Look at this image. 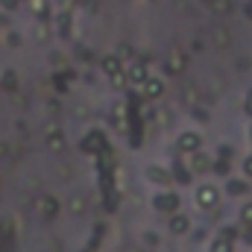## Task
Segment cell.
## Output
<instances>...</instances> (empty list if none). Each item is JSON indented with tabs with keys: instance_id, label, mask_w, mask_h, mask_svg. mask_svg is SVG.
<instances>
[{
	"instance_id": "cell-1",
	"label": "cell",
	"mask_w": 252,
	"mask_h": 252,
	"mask_svg": "<svg viewBox=\"0 0 252 252\" xmlns=\"http://www.w3.org/2000/svg\"><path fill=\"white\" fill-rule=\"evenodd\" d=\"M153 208L161 211V214L179 211V193H176V190H161V193H156V196H153Z\"/></svg>"
},
{
	"instance_id": "cell-2",
	"label": "cell",
	"mask_w": 252,
	"mask_h": 252,
	"mask_svg": "<svg viewBox=\"0 0 252 252\" xmlns=\"http://www.w3.org/2000/svg\"><path fill=\"white\" fill-rule=\"evenodd\" d=\"M79 150H82L85 156H97V153H103V150H106V135H103V132H97V129H94V132H88V135L79 141Z\"/></svg>"
},
{
	"instance_id": "cell-3",
	"label": "cell",
	"mask_w": 252,
	"mask_h": 252,
	"mask_svg": "<svg viewBox=\"0 0 252 252\" xmlns=\"http://www.w3.org/2000/svg\"><path fill=\"white\" fill-rule=\"evenodd\" d=\"M59 199L56 196H50V193H44V196H38L35 199V211L41 214V220H56L59 217Z\"/></svg>"
},
{
	"instance_id": "cell-4",
	"label": "cell",
	"mask_w": 252,
	"mask_h": 252,
	"mask_svg": "<svg viewBox=\"0 0 252 252\" xmlns=\"http://www.w3.org/2000/svg\"><path fill=\"white\" fill-rule=\"evenodd\" d=\"M193 202H196L199 208H214V205L220 202V190L214 188V185H199V188H196V196H193Z\"/></svg>"
},
{
	"instance_id": "cell-5",
	"label": "cell",
	"mask_w": 252,
	"mask_h": 252,
	"mask_svg": "<svg viewBox=\"0 0 252 252\" xmlns=\"http://www.w3.org/2000/svg\"><path fill=\"white\" fill-rule=\"evenodd\" d=\"M202 147V138H199V132H182L179 138H176V150L182 153V156H188L193 150H199Z\"/></svg>"
},
{
	"instance_id": "cell-6",
	"label": "cell",
	"mask_w": 252,
	"mask_h": 252,
	"mask_svg": "<svg viewBox=\"0 0 252 252\" xmlns=\"http://www.w3.org/2000/svg\"><path fill=\"white\" fill-rule=\"evenodd\" d=\"M185 67H188V56H185V50L173 47V50L167 53V70L179 76V73H185Z\"/></svg>"
},
{
	"instance_id": "cell-7",
	"label": "cell",
	"mask_w": 252,
	"mask_h": 252,
	"mask_svg": "<svg viewBox=\"0 0 252 252\" xmlns=\"http://www.w3.org/2000/svg\"><path fill=\"white\" fill-rule=\"evenodd\" d=\"M44 138H47V150H53V153H62L64 147H67V141H64V135L56 129V126L50 124L44 129Z\"/></svg>"
},
{
	"instance_id": "cell-8",
	"label": "cell",
	"mask_w": 252,
	"mask_h": 252,
	"mask_svg": "<svg viewBox=\"0 0 252 252\" xmlns=\"http://www.w3.org/2000/svg\"><path fill=\"white\" fill-rule=\"evenodd\" d=\"M126 115H129V106H126V103H115V106H112V126H115L118 132H126V129H129Z\"/></svg>"
},
{
	"instance_id": "cell-9",
	"label": "cell",
	"mask_w": 252,
	"mask_h": 252,
	"mask_svg": "<svg viewBox=\"0 0 252 252\" xmlns=\"http://www.w3.org/2000/svg\"><path fill=\"white\" fill-rule=\"evenodd\" d=\"M190 161H188V170L190 173H205L208 167H211V158L202 153V150H193V153H188Z\"/></svg>"
},
{
	"instance_id": "cell-10",
	"label": "cell",
	"mask_w": 252,
	"mask_h": 252,
	"mask_svg": "<svg viewBox=\"0 0 252 252\" xmlns=\"http://www.w3.org/2000/svg\"><path fill=\"white\" fill-rule=\"evenodd\" d=\"M141 88H144V97H147V100H158V97L164 94V82L156 79V76H147V79L141 82Z\"/></svg>"
},
{
	"instance_id": "cell-11",
	"label": "cell",
	"mask_w": 252,
	"mask_h": 252,
	"mask_svg": "<svg viewBox=\"0 0 252 252\" xmlns=\"http://www.w3.org/2000/svg\"><path fill=\"white\" fill-rule=\"evenodd\" d=\"M147 179L156 182V185H170V182H173V173L164 170L161 164H150V167H147Z\"/></svg>"
},
{
	"instance_id": "cell-12",
	"label": "cell",
	"mask_w": 252,
	"mask_h": 252,
	"mask_svg": "<svg viewBox=\"0 0 252 252\" xmlns=\"http://www.w3.org/2000/svg\"><path fill=\"white\" fill-rule=\"evenodd\" d=\"M124 73H126V79H129V85H141V82L150 76L144 62H132L129 67H124Z\"/></svg>"
},
{
	"instance_id": "cell-13",
	"label": "cell",
	"mask_w": 252,
	"mask_h": 252,
	"mask_svg": "<svg viewBox=\"0 0 252 252\" xmlns=\"http://www.w3.org/2000/svg\"><path fill=\"white\" fill-rule=\"evenodd\" d=\"M170 232L173 235H188L190 232V217H185V214H170Z\"/></svg>"
},
{
	"instance_id": "cell-14",
	"label": "cell",
	"mask_w": 252,
	"mask_h": 252,
	"mask_svg": "<svg viewBox=\"0 0 252 252\" xmlns=\"http://www.w3.org/2000/svg\"><path fill=\"white\" fill-rule=\"evenodd\" d=\"M100 67H103V73H109V76H112V73L124 70V59H121L118 53H115V56H103V59H100Z\"/></svg>"
},
{
	"instance_id": "cell-15",
	"label": "cell",
	"mask_w": 252,
	"mask_h": 252,
	"mask_svg": "<svg viewBox=\"0 0 252 252\" xmlns=\"http://www.w3.org/2000/svg\"><path fill=\"white\" fill-rule=\"evenodd\" d=\"M30 6H32V15L38 21H50V3L47 0H30Z\"/></svg>"
},
{
	"instance_id": "cell-16",
	"label": "cell",
	"mask_w": 252,
	"mask_h": 252,
	"mask_svg": "<svg viewBox=\"0 0 252 252\" xmlns=\"http://www.w3.org/2000/svg\"><path fill=\"white\" fill-rule=\"evenodd\" d=\"M0 88L15 91V88H18V73H15V70H6V73L0 76Z\"/></svg>"
},
{
	"instance_id": "cell-17",
	"label": "cell",
	"mask_w": 252,
	"mask_h": 252,
	"mask_svg": "<svg viewBox=\"0 0 252 252\" xmlns=\"http://www.w3.org/2000/svg\"><path fill=\"white\" fill-rule=\"evenodd\" d=\"M109 79H112V88H115V91H124L126 85H129V79H126V73H124V70H118V73H112Z\"/></svg>"
},
{
	"instance_id": "cell-18",
	"label": "cell",
	"mask_w": 252,
	"mask_h": 252,
	"mask_svg": "<svg viewBox=\"0 0 252 252\" xmlns=\"http://www.w3.org/2000/svg\"><path fill=\"white\" fill-rule=\"evenodd\" d=\"M217 238H220V241H229V244H235V241H238V229H235V226H223Z\"/></svg>"
},
{
	"instance_id": "cell-19",
	"label": "cell",
	"mask_w": 252,
	"mask_h": 252,
	"mask_svg": "<svg viewBox=\"0 0 252 252\" xmlns=\"http://www.w3.org/2000/svg\"><path fill=\"white\" fill-rule=\"evenodd\" d=\"M211 9L217 15H229L232 12V0H211Z\"/></svg>"
},
{
	"instance_id": "cell-20",
	"label": "cell",
	"mask_w": 252,
	"mask_h": 252,
	"mask_svg": "<svg viewBox=\"0 0 252 252\" xmlns=\"http://www.w3.org/2000/svg\"><path fill=\"white\" fill-rule=\"evenodd\" d=\"M247 190V182H241V179H232L229 185H226V193H232V196H238V193H244Z\"/></svg>"
},
{
	"instance_id": "cell-21",
	"label": "cell",
	"mask_w": 252,
	"mask_h": 252,
	"mask_svg": "<svg viewBox=\"0 0 252 252\" xmlns=\"http://www.w3.org/2000/svg\"><path fill=\"white\" fill-rule=\"evenodd\" d=\"M35 38H38V41H47V38H50V27H47V21H41V24L35 27Z\"/></svg>"
},
{
	"instance_id": "cell-22",
	"label": "cell",
	"mask_w": 252,
	"mask_h": 252,
	"mask_svg": "<svg viewBox=\"0 0 252 252\" xmlns=\"http://www.w3.org/2000/svg\"><path fill=\"white\" fill-rule=\"evenodd\" d=\"M241 223H244V226H252V202H247V205L241 208Z\"/></svg>"
},
{
	"instance_id": "cell-23",
	"label": "cell",
	"mask_w": 252,
	"mask_h": 252,
	"mask_svg": "<svg viewBox=\"0 0 252 252\" xmlns=\"http://www.w3.org/2000/svg\"><path fill=\"white\" fill-rule=\"evenodd\" d=\"M211 167H214V170H217L220 176H226V173H229V158H217V161H214Z\"/></svg>"
},
{
	"instance_id": "cell-24",
	"label": "cell",
	"mask_w": 252,
	"mask_h": 252,
	"mask_svg": "<svg viewBox=\"0 0 252 252\" xmlns=\"http://www.w3.org/2000/svg\"><path fill=\"white\" fill-rule=\"evenodd\" d=\"M70 211H73V214L85 211V199H82V196H70Z\"/></svg>"
},
{
	"instance_id": "cell-25",
	"label": "cell",
	"mask_w": 252,
	"mask_h": 252,
	"mask_svg": "<svg viewBox=\"0 0 252 252\" xmlns=\"http://www.w3.org/2000/svg\"><path fill=\"white\" fill-rule=\"evenodd\" d=\"M182 97H185V103L193 106V103H196V88H193V85H185V88H182Z\"/></svg>"
},
{
	"instance_id": "cell-26",
	"label": "cell",
	"mask_w": 252,
	"mask_h": 252,
	"mask_svg": "<svg viewBox=\"0 0 252 252\" xmlns=\"http://www.w3.org/2000/svg\"><path fill=\"white\" fill-rule=\"evenodd\" d=\"M211 252H232V244H229V241H220V238H217V241L211 244Z\"/></svg>"
},
{
	"instance_id": "cell-27",
	"label": "cell",
	"mask_w": 252,
	"mask_h": 252,
	"mask_svg": "<svg viewBox=\"0 0 252 252\" xmlns=\"http://www.w3.org/2000/svg\"><path fill=\"white\" fill-rule=\"evenodd\" d=\"M141 241H144L147 247H158V235H156V232H144V238H141Z\"/></svg>"
},
{
	"instance_id": "cell-28",
	"label": "cell",
	"mask_w": 252,
	"mask_h": 252,
	"mask_svg": "<svg viewBox=\"0 0 252 252\" xmlns=\"http://www.w3.org/2000/svg\"><path fill=\"white\" fill-rule=\"evenodd\" d=\"M6 44H9V47H21V35H18V32H9V35H6Z\"/></svg>"
},
{
	"instance_id": "cell-29",
	"label": "cell",
	"mask_w": 252,
	"mask_h": 252,
	"mask_svg": "<svg viewBox=\"0 0 252 252\" xmlns=\"http://www.w3.org/2000/svg\"><path fill=\"white\" fill-rule=\"evenodd\" d=\"M193 118H196V121H208V112H205L202 106H193Z\"/></svg>"
},
{
	"instance_id": "cell-30",
	"label": "cell",
	"mask_w": 252,
	"mask_h": 252,
	"mask_svg": "<svg viewBox=\"0 0 252 252\" xmlns=\"http://www.w3.org/2000/svg\"><path fill=\"white\" fill-rule=\"evenodd\" d=\"M244 112H247V115H252V88L247 91V97H244Z\"/></svg>"
},
{
	"instance_id": "cell-31",
	"label": "cell",
	"mask_w": 252,
	"mask_h": 252,
	"mask_svg": "<svg viewBox=\"0 0 252 252\" xmlns=\"http://www.w3.org/2000/svg\"><path fill=\"white\" fill-rule=\"evenodd\" d=\"M176 179H179L182 185H188L190 182V170H176Z\"/></svg>"
},
{
	"instance_id": "cell-32",
	"label": "cell",
	"mask_w": 252,
	"mask_h": 252,
	"mask_svg": "<svg viewBox=\"0 0 252 252\" xmlns=\"http://www.w3.org/2000/svg\"><path fill=\"white\" fill-rule=\"evenodd\" d=\"M0 6H3L6 12H15V9H18V0H0Z\"/></svg>"
},
{
	"instance_id": "cell-33",
	"label": "cell",
	"mask_w": 252,
	"mask_h": 252,
	"mask_svg": "<svg viewBox=\"0 0 252 252\" xmlns=\"http://www.w3.org/2000/svg\"><path fill=\"white\" fill-rule=\"evenodd\" d=\"M244 173L252 179V156H247V158H244Z\"/></svg>"
},
{
	"instance_id": "cell-34",
	"label": "cell",
	"mask_w": 252,
	"mask_h": 252,
	"mask_svg": "<svg viewBox=\"0 0 252 252\" xmlns=\"http://www.w3.org/2000/svg\"><path fill=\"white\" fill-rule=\"evenodd\" d=\"M156 118H158V124H161V126H167V121H170V115H167V112H164V109H161V112H158V115H156Z\"/></svg>"
},
{
	"instance_id": "cell-35",
	"label": "cell",
	"mask_w": 252,
	"mask_h": 252,
	"mask_svg": "<svg viewBox=\"0 0 252 252\" xmlns=\"http://www.w3.org/2000/svg\"><path fill=\"white\" fill-rule=\"evenodd\" d=\"M220 158H232V147H229V144L220 147Z\"/></svg>"
},
{
	"instance_id": "cell-36",
	"label": "cell",
	"mask_w": 252,
	"mask_h": 252,
	"mask_svg": "<svg viewBox=\"0 0 252 252\" xmlns=\"http://www.w3.org/2000/svg\"><path fill=\"white\" fill-rule=\"evenodd\" d=\"M118 56H121V59H129V56H132V47H121Z\"/></svg>"
},
{
	"instance_id": "cell-37",
	"label": "cell",
	"mask_w": 252,
	"mask_h": 252,
	"mask_svg": "<svg viewBox=\"0 0 252 252\" xmlns=\"http://www.w3.org/2000/svg\"><path fill=\"white\" fill-rule=\"evenodd\" d=\"M250 141H252V126H250Z\"/></svg>"
}]
</instances>
